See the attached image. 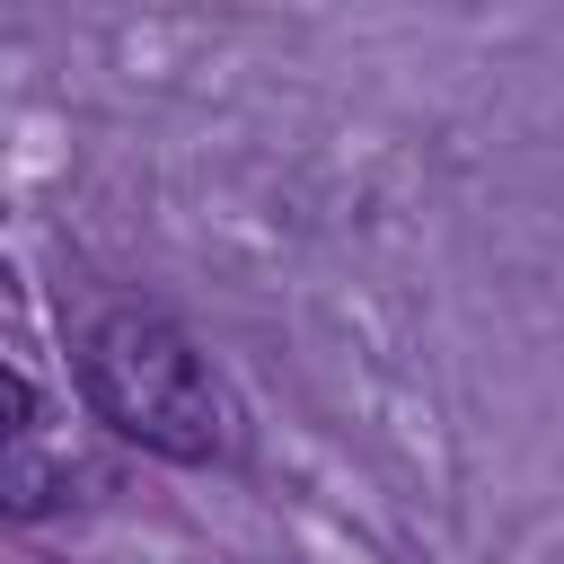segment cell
Listing matches in <instances>:
<instances>
[{"label": "cell", "instance_id": "obj_1", "mask_svg": "<svg viewBox=\"0 0 564 564\" xmlns=\"http://www.w3.org/2000/svg\"><path fill=\"white\" fill-rule=\"evenodd\" d=\"M79 388H88L97 423H115L123 441H141L159 458L229 449V397H220L212 361L194 352V335L159 308H106L79 335Z\"/></svg>", "mask_w": 564, "mask_h": 564}, {"label": "cell", "instance_id": "obj_2", "mask_svg": "<svg viewBox=\"0 0 564 564\" xmlns=\"http://www.w3.org/2000/svg\"><path fill=\"white\" fill-rule=\"evenodd\" d=\"M62 494H70V476L53 458H35L26 441H0V511L9 520H44V511H62Z\"/></svg>", "mask_w": 564, "mask_h": 564}, {"label": "cell", "instance_id": "obj_3", "mask_svg": "<svg viewBox=\"0 0 564 564\" xmlns=\"http://www.w3.org/2000/svg\"><path fill=\"white\" fill-rule=\"evenodd\" d=\"M26 423H35V388L18 370H0V441H26Z\"/></svg>", "mask_w": 564, "mask_h": 564}, {"label": "cell", "instance_id": "obj_4", "mask_svg": "<svg viewBox=\"0 0 564 564\" xmlns=\"http://www.w3.org/2000/svg\"><path fill=\"white\" fill-rule=\"evenodd\" d=\"M0 282H9V273H0Z\"/></svg>", "mask_w": 564, "mask_h": 564}]
</instances>
